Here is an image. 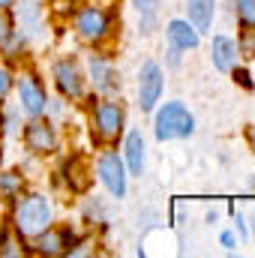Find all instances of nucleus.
<instances>
[{"label":"nucleus","mask_w":255,"mask_h":258,"mask_svg":"<svg viewBox=\"0 0 255 258\" xmlns=\"http://www.w3.org/2000/svg\"><path fill=\"white\" fill-rule=\"evenodd\" d=\"M12 225L21 237L33 240L36 234H42L48 225H51V204L45 195H24L18 204H15V213H12Z\"/></svg>","instance_id":"obj_1"},{"label":"nucleus","mask_w":255,"mask_h":258,"mask_svg":"<svg viewBox=\"0 0 255 258\" xmlns=\"http://www.w3.org/2000/svg\"><path fill=\"white\" fill-rule=\"evenodd\" d=\"M195 129V117L183 102H165L156 111V138L171 141V138H186Z\"/></svg>","instance_id":"obj_2"},{"label":"nucleus","mask_w":255,"mask_h":258,"mask_svg":"<svg viewBox=\"0 0 255 258\" xmlns=\"http://www.w3.org/2000/svg\"><path fill=\"white\" fill-rule=\"evenodd\" d=\"M93 132L102 141H117V135L123 132V108L111 99L96 102L93 108Z\"/></svg>","instance_id":"obj_3"},{"label":"nucleus","mask_w":255,"mask_h":258,"mask_svg":"<svg viewBox=\"0 0 255 258\" xmlns=\"http://www.w3.org/2000/svg\"><path fill=\"white\" fill-rule=\"evenodd\" d=\"M108 30H111V21H108L105 9H99V6L78 9V15H75V33L84 42H99V39L108 36Z\"/></svg>","instance_id":"obj_4"},{"label":"nucleus","mask_w":255,"mask_h":258,"mask_svg":"<svg viewBox=\"0 0 255 258\" xmlns=\"http://www.w3.org/2000/svg\"><path fill=\"white\" fill-rule=\"evenodd\" d=\"M159 96H162V69H159V63L147 60L138 72V105H141V111H153Z\"/></svg>","instance_id":"obj_5"},{"label":"nucleus","mask_w":255,"mask_h":258,"mask_svg":"<svg viewBox=\"0 0 255 258\" xmlns=\"http://www.w3.org/2000/svg\"><path fill=\"white\" fill-rule=\"evenodd\" d=\"M96 171H99V180L105 183V189L114 195V198H123L126 195V171H123V159L114 153V150H105L96 162Z\"/></svg>","instance_id":"obj_6"},{"label":"nucleus","mask_w":255,"mask_h":258,"mask_svg":"<svg viewBox=\"0 0 255 258\" xmlns=\"http://www.w3.org/2000/svg\"><path fill=\"white\" fill-rule=\"evenodd\" d=\"M24 144H27V150H33V153H54L57 150V132L51 123H45V120H39V117H33L27 129H24Z\"/></svg>","instance_id":"obj_7"},{"label":"nucleus","mask_w":255,"mask_h":258,"mask_svg":"<svg viewBox=\"0 0 255 258\" xmlns=\"http://www.w3.org/2000/svg\"><path fill=\"white\" fill-rule=\"evenodd\" d=\"M18 96H21V108H24L30 117H42V114H45V108H48L45 90H42L30 75H21V78H18Z\"/></svg>","instance_id":"obj_8"},{"label":"nucleus","mask_w":255,"mask_h":258,"mask_svg":"<svg viewBox=\"0 0 255 258\" xmlns=\"http://www.w3.org/2000/svg\"><path fill=\"white\" fill-rule=\"evenodd\" d=\"M54 78H57V87H60L63 96L78 99L84 93V78H81V69H78L75 60H60L54 66Z\"/></svg>","instance_id":"obj_9"},{"label":"nucleus","mask_w":255,"mask_h":258,"mask_svg":"<svg viewBox=\"0 0 255 258\" xmlns=\"http://www.w3.org/2000/svg\"><path fill=\"white\" fill-rule=\"evenodd\" d=\"M237 42L234 39H228V36H213V42H210V57H213V66L219 69V72H231L234 66H237Z\"/></svg>","instance_id":"obj_10"},{"label":"nucleus","mask_w":255,"mask_h":258,"mask_svg":"<svg viewBox=\"0 0 255 258\" xmlns=\"http://www.w3.org/2000/svg\"><path fill=\"white\" fill-rule=\"evenodd\" d=\"M69 243H72V234L66 231V228H45L42 234H36V252L39 255H60L69 249Z\"/></svg>","instance_id":"obj_11"},{"label":"nucleus","mask_w":255,"mask_h":258,"mask_svg":"<svg viewBox=\"0 0 255 258\" xmlns=\"http://www.w3.org/2000/svg\"><path fill=\"white\" fill-rule=\"evenodd\" d=\"M168 42L177 48V51H189V48H198V30L192 27L189 21H180V18H174V21H168Z\"/></svg>","instance_id":"obj_12"},{"label":"nucleus","mask_w":255,"mask_h":258,"mask_svg":"<svg viewBox=\"0 0 255 258\" xmlns=\"http://www.w3.org/2000/svg\"><path fill=\"white\" fill-rule=\"evenodd\" d=\"M213 12H216V0H189V3H186V18H189V24L198 33L210 30Z\"/></svg>","instance_id":"obj_13"},{"label":"nucleus","mask_w":255,"mask_h":258,"mask_svg":"<svg viewBox=\"0 0 255 258\" xmlns=\"http://www.w3.org/2000/svg\"><path fill=\"white\" fill-rule=\"evenodd\" d=\"M63 177H66V183H69V189H75V192H84L90 186L87 162L81 156H69V162L63 165Z\"/></svg>","instance_id":"obj_14"},{"label":"nucleus","mask_w":255,"mask_h":258,"mask_svg":"<svg viewBox=\"0 0 255 258\" xmlns=\"http://www.w3.org/2000/svg\"><path fill=\"white\" fill-rule=\"evenodd\" d=\"M90 75H93V87L96 90H114V87H120V78L114 75L111 63L102 60V57H90Z\"/></svg>","instance_id":"obj_15"},{"label":"nucleus","mask_w":255,"mask_h":258,"mask_svg":"<svg viewBox=\"0 0 255 258\" xmlns=\"http://www.w3.org/2000/svg\"><path fill=\"white\" fill-rule=\"evenodd\" d=\"M126 165H129V174H138L144 171V138L141 132H129L126 135Z\"/></svg>","instance_id":"obj_16"},{"label":"nucleus","mask_w":255,"mask_h":258,"mask_svg":"<svg viewBox=\"0 0 255 258\" xmlns=\"http://www.w3.org/2000/svg\"><path fill=\"white\" fill-rule=\"evenodd\" d=\"M132 6L138 9L141 33H153V27H156V15H159V0H132Z\"/></svg>","instance_id":"obj_17"},{"label":"nucleus","mask_w":255,"mask_h":258,"mask_svg":"<svg viewBox=\"0 0 255 258\" xmlns=\"http://www.w3.org/2000/svg\"><path fill=\"white\" fill-rule=\"evenodd\" d=\"M18 192H21V174H15V171L0 174V195L3 198H15Z\"/></svg>","instance_id":"obj_18"},{"label":"nucleus","mask_w":255,"mask_h":258,"mask_svg":"<svg viewBox=\"0 0 255 258\" xmlns=\"http://www.w3.org/2000/svg\"><path fill=\"white\" fill-rule=\"evenodd\" d=\"M246 30L240 33V39H237V51L240 54H246V57H255V27L249 24H243Z\"/></svg>","instance_id":"obj_19"},{"label":"nucleus","mask_w":255,"mask_h":258,"mask_svg":"<svg viewBox=\"0 0 255 258\" xmlns=\"http://www.w3.org/2000/svg\"><path fill=\"white\" fill-rule=\"evenodd\" d=\"M237 15L243 24L255 27V0H237Z\"/></svg>","instance_id":"obj_20"},{"label":"nucleus","mask_w":255,"mask_h":258,"mask_svg":"<svg viewBox=\"0 0 255 258\" xmlns=\"http://www.w3.org/2000/svg\"><path fill=\"white\" fill-rule=\"evenodd\" d=\"M9 90H12V75H9V69H0V99H6Z\"/></svg>","instance_id":"obj_21"},{"label":"nucleus","mask_w":255,"mask_h":258,"mask_svg":"<svg viewBox=\"0 0 255 258\" xmlns=\"http://www.w3.org/2000/svg\"><path fill=\"white\" fill-rule=\"evenodd\" d=\"M231 72H234V81H240L246 90H252V78H249V72H246V69H231Z\"/></svg>","instance_id":"obj_22"},{"label":"nucleus","mask_w":255,"mask_h":258,"mask_svg":"<svg viewBox=\"0 0 255 258\" xmlns=\"http://www.w3.org/2000/svg\"><path fill=\"white\" fill-rule=\"evenodd\" d=\"M9 33H12V27H9V21H6V15L0 12V45L9 39Z\"/></svg>","instance_id":"obj_23"},{"label":"nucleus","mask_w":255,"mask_h":258,"mask_svg":"<svg viewBox=\"0 0 255 258\" xmlns=\"http://www.w3.org/2000/svg\"><path fill=\"white\" fill-rule=\"evenodd\" d=\"M219 240H222V246H225V249H234V234H231V231H225Z\"/></svg>","instance_id":"obj_24"},{"label":"nucleus","mask_w":255,"mask_h":258,"mask_svg":"<svg viewBox=\"0 0 255 258\" xmlns=\"http://www.w3.org/2000/svg\"><path fill=\"white\" fill-rule=\"evenodd\" d=\"M12 3H15V0H0V12H6V9H9Z\"/></svg>","instance_id":"obj_25"},{"label":"nucleus","mask_w":255,"mask_h":258,"mask_svg":"<svg viewBox=\"0 0 255 258\" xmlns=\"http://www.w3.org/2000/svg\"><path fill=\"white\" fill-rule=\"evenodd\" d=\"M0 156H3V144H0Z\"/></svg>","instance_id":"obj_26"},{"label":"nucleus","mask_w":255,"mask_h":258,"mask_svg":"<svg viewBox=\"0 0 255 258\" xmlns=\"http://www.w3.org/2000/svg\"><path fill=\"white\" fill-rule=\"evenodd\" d=\"M0 240H3V231H0Z\"/></svg>","instance_id":"obj_27"},{"label":"nucleus","mask_w":255,"mask_h":258,"mask_svg":"<svg viewBox=\"0 0 255 258\" xmlns=\"http://www.w3.org/2000/svg\"><path fill=\"white\" fill-rule=\"evenodd\" d=\"M0 123H3V114H0Z\"/></svg>","instance_id":"obj_28"}]
</instances>
